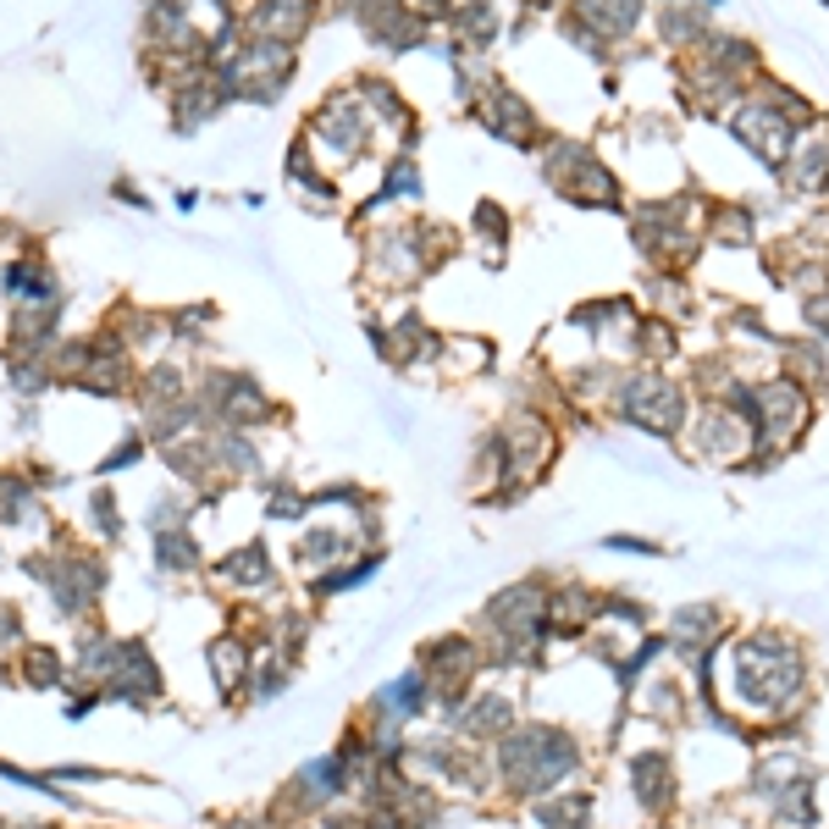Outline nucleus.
I'll return each instance as SVG.
<instances>
[{
    "label": "nucleus",
    "mask_w": 829,
    "mask_h": 829,
    "mask_svg": "<svg viewBox=\"0 0 829 829\" xmlns=\"http://www.w3.org/2000/svg\"><path fill=\"white\" fill-rule=\"evenodd\" d=\"M620 409H625L636 426H653V432H674V426H680V393L663 382L659 371L631 376L625 393H620Z\"/></svg>",
    "instance_id": "nucleus-5"
},
{
    "label": "nucleus",
    "mask_w": 829,
    "mask_h": 829,
    "mask_svg": "<svg viewBox=\"0 0 829 829\" xmlns=\"http://www.w3.org/2000/svg\"><path fill=\"white\" fill-rule=\"evenodd\" d=\"M382 702H387V708H398V713L409 719V713H421V702H426V680H421V674H404L398 685H387V691H382Z\"/></svg>",
    "instance_id": "nucleus-15"
},
{
    "label": "nucleus",
    "mask_w": 829,
    "mask_h": 829,
    "mask_svg": "<svg viewBox=\"0 0 829 829\" xmlns=\"http://www.w3.org/2000/svg\"><path fill=\"white\" fill-rule=\"evenodd\" d=\"M28 685H61V653L50 648H28Z\"/></svg>",
    "instance_id": "nucleus-16"
},
{
    "label": "nucleus",
    "mask_w": 829,
    "mask_h": 829,
    "mask_svg": "<svg viewBox=\"0 0 829 829\" xmlns=\"http://www.w3.org/2000/svg\"><path fill=\"white\" fill-rule=\"evenodd\" d=\"M216 575L233 581V586H266V581H272V559H266L260 542H244L238 553H227V559L216 564Z\"/></svg>",
    "instance_id": "nucleus-7"
},
{
    "label": "nucleus",
    "mask_w": 829,
    "mask_h": 829,
    "mask_svg": "<svg viewBox=\"0 0 829 829\" xmlns=\"http://www.w3.org/2000/svg\"><path fill=\"white\" fill-rule=\"evenodd\" d=\"M0 288L22 305H56V272L45 260H11L0 272Z\"/></svg>",
    "instance_id": "nucleus-6"
},
{
    "label": "nucleus",
    "mask_w": 829,
    "mask_h": 829,
    "mask_svg": "<svg viewBox=\"0 0 829 829\" xmlns=\"http://www.w3.org/2000/svg\"><path fill=\"white\" fill-rule=\"evenodd\" d=\"M365 134H371V122H365V106H359L354 89H348V95H332L327 106L310 117V128H305V139H316L337 161H354L359 145H365Z\"/></svg>",
    "instance_id": "nucleus-3"
},
{
    "label": "nucleus",
    "mask_w": 829,
    "mask_h": 829,
    "mask_svg": "<svg viewBox=\"0 0 829 829\" xmlns=\"http://www.w3.org/2000/svg\"><path fill=\"white\" fill-rule=\"evenodd\" d=\"M6 642H17V614H11V609H0V648H6Z\"/></svg>",
    "instance_id": "nucleus-21"
},
{
    "label": "nucleus",
    "mask_w": 829,
    "mask_h": 829,
    "mask_svg": "<svg viewBox=\"0 0 829 829\" xmlns=\"http://www.w3.org/2000/svg\"><path fill=\"white\" fill-rule=\"evenodd\" d=\"M139 454H145V437H128L111 460H100V471H106V476H111V471H128V465H139Z\"/></svg>",
    "instance_id": "nucleus-19"
},
{
    "label": "nucleus",
    "mask_w": 829,
    "mask_h": 829,
    "mask_svg": "<svg viewBox=\"0 0 829 829\" xmlns=\"http://www.w3.org/2000/svg\"><path fill=\"white\" fill-rule=\"evenodd\" d=\"M210 674H216V685H221V691H233L238 680H249V653H244V642H238V636L210 642Z\"/></svg>",
    "instance_id": "nucleus-9"
},
{
    "label": "nucleus",
    "mask_w": 829,
    "mask_h": 829,
    "mask_svg": "<svg viewBox=\"0 0 829 829\" xmlns=\"http://www.w3.org/2000/svg\"><path fill=\"white\" fill-rule=\"evenodd\" d=\"M531 6H553V0H531Z\"/></svg>",
    "instance_id": "nucleus-22"
},
{
    "label": "nucleus",
    "mask_w": 829,
    "mask_h": 829,
    "mask_svg": "<svg viewBox=\"0 0 829 829\" xmlns=\"http://www.w3.org/2000/svg\"><path fill=\"white\" fill-rule=\"evenodd\" d=\"M663 769L669 763H659V758H636V791H642L648 808H663V797H669V774Z\"/></svg>",
    "instance_id": "nucleus-13"
},
{
    "label": "nucleus",
    "mask_w": 829,
    "mask_h": 829,
    "mask_svg": "<svg viewBox=\"0 0 829 829\" xmlns=\"http://www.w3.org/2000/svg\"><path fill=\"white\" fill-rule=\"evenodd\" d=\"M476 227H482V233H493V244H503V233H509V221H503V210H497V205H482V210H476Z\"/></svg>",
    "instance_id": "nucleus-20"
},
{
    "label": "nucleus",
    "mask_w": 829,
    "mask_h": 829,
    "mask_svg": "<svg viewBox=\"0 0 829 829\" xmlns=\"http://www.w3.org/2000/svg\"><path fill=\"white\" fill-rule=\"evenodd\" d=\"M348 547H354V542H348L343 531L316 525V531H305V536H299V553H294V559H299L305 570H322V564H332V559H343Z\"/></svg>",
    "instance_id": "nucleus-8"
},
{
    "label": "nucleus",
    "mask_w": 829,
    "mask_h": 829,
    "mask_svg": "<svg viewBox=\"0 0 829 829\" xmlns=\"http://www.w3.org/2000/svg\"><path fill=\"white\" fill-rule=\"evenodd\" d=\"M28 575H39L56 592L61 614H83L100 598V586H106V564L83 559V553H72V559H28Z\"/></svg>",
    "instance_id": "nucleus-2"
},
{
    "label": "nucleus",
    "mask_w": 829,
    "mask_h": 829,
    "mask_svg": "<svg viewBox=\"0 0 829 829\" xmlns=\"http://www.w3.org/2000/svg\"><path fill=\"white\" fill-rule=\"evenodd\" d=\"M503 724H509V702L503 697H487V702L471 708V730H503Z\"/></svg>",
    "instance_id": "nucleus-17"
},
{
    "label": "nucleus",
    "mask_w": 829,
    "mask_h": 829,
    "mask_svg": "<svg viewBox=\"0 0 829 829\" xmlns=\"http://www.w3.org/2000/svg\"><path fill=\"white\" fill-rule=\"evenodd\" d=\"M249 39H272V45H299L316 22V0H249V11L238 17Z\"/></svg>",
    "instance_id": "nucleus-4"
},
{
    "label": "nucleus",
    "mask_w": 829,
    "mask_h": 829,
    "mask_svg": "<svg viewBox=\"0 0 829 829\" xmlns=\"http://www.w3.org/2000/svg\"><path fill=\"white\" fill-rule=\"evenodd\" d=\"M156 559L161 570H199V542L177 525V531H156Z\"/></svg>",
    "instance_id": "nucleus-10"
},
{
    "label": "nucleus",
    "mask_w": 829,
    "mask_h": 829,
    "mask_svg": "<svg viewBox=\"0 0 829 829\" xmlns=\"http://www.w3.org/2000/svg\"><path fill=\"white\" fill-rule=\"evenodd\" d=\"M89 503H95V509H89V514H95V531H100V536H117V497L95 493Z\"/></svg>",
    "instance_id": "nucleus-18"
},
{
    "label": "nucleus",
    "mask_w": 829,
    "mask_h": 829,
    "mask_svg": "<svg viewBox=\"0 0 829 829\" xmlns=\"http://www.w3.org/2000/svg\"><path fill=\"white\" fill-rule=\"evenodd\" d=\"M503 769L520 791H547L553 780L575 769V747L559 730H520L503 741Z\"/></svg>",
    "instance_id": "nucleus-1"
},
{
    "label": "nucleus",
    "mask_w": 829,
    "mask_h": 829,
    "mask_svg": "<svg viewBox=\"0 0 829 829\" xmlns=\"http://www.w3.org/2000/svg\"><path fill=\"white\" fill-rule=\"evenodd\" d=\"M454 28H460V39H471V45H487L497 33V11L487 0H471L460 17H454Z\"/></svg>",
    "instance_id": "nucleus-11"
},
{
    "label": "nucleus",
    "mask_w": 829,
    "mask_h": 829,
    "mask_svg": "<svg viewBox=\"0 0 829 829\" xmlns=\"http://www.w3.org/2000/svg\"><path fill=\"white\" fill-rule=\"evenodd\" d=\"M376 564L382 559H365V564H348V570H332L316 581V598H337V592H348V586H359V581H371L376 575Z\"/></svg>",
    "instance_id": "nucleus-14"
},
{
    "label": "nucleus",
    "mask_w": 829,
    "mask_h": 829,
    "mask_svg": "<svg viewBox=\"0 0 829 829\" xmlns=\"http://www.w3.org/2000/svg\"><path fill=\"white\" fill-rule=\"evenodd\" d=\"M33 503L39 497H33V487L22 476H0V520H33L39 514Z\"/></svg>",
    "instance_id": "nucleus-12"
}]
</instances>
